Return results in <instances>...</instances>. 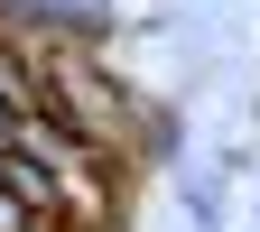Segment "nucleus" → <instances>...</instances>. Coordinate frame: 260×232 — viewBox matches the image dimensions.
<instances>
[{
	"label": "nucleus",
	"mask_w": 260,
	"mask_h": 232,
	"mask_svg": "<svg viewBox=\"0 0 260 232\" xmlns=\"http://www.w3.org/2000/svg\"><path fill=\"white\" fill-rule=\"evenodd\" d=\"M10 121H19V103H10V93H0V149H10Z\"/></svg>",
	"instance_id": "nucleus-1"
},
{
	"label": "nucleus",
	"mask_w": 260,
	"mask_h": 232,
	"mask_svg": "<svg viewBox=\"0 0 260 232\" xmlns=\"http://www.w3.org/2000/svg\"><path fill=\"white\" fill-rule=\"evenodd\" d=\"M0 186H10V149H0Z\"/></svg>",
	"instance_id": "nucleus-2"
},
{
	"label": "nucleus",
	"mask_w": 260,
	"mask_h": 232,
	"mask_svg": "<svg viewBox=\"0 0 260 232\" xmlns=\"http://www.w3.org/2000/svg\"><path fill=\"white\" fill-rule=\"evenodd\" d=\"M251 214H260V205H251Z\"/></svg>",
	"instance_id": "nucleus-3"
}]
</instances>
